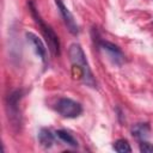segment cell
<instances>
[{"instance_id":"3957f363","label":"cell","mask_w":153,"mask_h":153,"mask_svg":"<svg viewBox=\"0 0 153 153\" xmlns=\"http://www.w3.org/2000/svg\"><path fill=\"white\" fill-rule=\"evenodd\" d=\"M55 110L62 117H66V118H75L79 115H81L82 106H81L80 103H78V102H75V100H73L71 98L62 97V98H60L56 102Z\"/></svg>"},{"instance_id":"8992f818","label":"cell","mask_w":153,"mask_h":153,"mask_svg":"<svg viewBox=\"0 0 153 153\" xmlns=\"http://www.w3.org/2000/svg\"><path fill=\"white\" fill-rule=\"evenodd\" d=\"M98 47H99L104 53L108 54L109 59H110L115 65H121V63L123 62L124 55H123V53L121 51V49H120L116 44H114V43H111V42H108V41L98 39Z\"/></svg>"},{"instance_id":"5b68a950","label":"cell","mask_w":153,"mask_h":153,"mask_svg":"<svg viewBox=\"0 0 153 153\" xmlns=\"http://www.w3.org/2000/svg\"><path fill=\"white\" fill-rule=\"evenodd\" d=\"M55 4L57 6V10H59V12H60V14H61V17H62L68 31L72 35H78L79 33V26H78V24H76V22L74 19L73 14L71 13V11L67 8V6L63 4L62 0H55Z\"/></svg>"},{"instance_id":"8fae6325","label":"cell","mask_w":153,"mask_h":153,"mask_svg":"<svg viewBox=\"0 0 153 153\" xmlns=\"http://www.w3.org/2000/svg\"><path fill=\"white\" fill-rule=\"evenodd\" d=\"M114 149L118 153H129L131 152V147L124 139H118L114 142Z\"/></svg>"},{"instance_id":"9c48e42d","label":"cell","mask_w":153,"mask_h":153,"mask_svg":"<svg viewBox=\"0 0 153 153\" xmlns=\"http://www.w3.org/2000/svg\"><path fill=\"white\" fill-rule=\"evenodd\" d=\"M55 136L49 129L47 128H42L38 133V142L41 143L42 147L44 148H50L55 141Z\"/></svg>"},{"instance_id":"30bf717a","label":"cell","mask_w":153,"mask_h":153,"mask_svg":"<svg viewBox=\"0 0 153 153\" xmlns=\"http://www.w3.org/2000/svg\"><path fill=\"white\" fill-rule=\"evenodd\" d=\"M55 135L61 140V141H63L65 143H67V145H69V146H72V147H78V141L74 139V136L72 135V134H69L68 131H66V130H63V129H59V130H56L55 131Z\"/></svg>"},{"instance_id":"7a4b0ae2","label":"cell","mask_w":153,"mask_h":153,"mask_svg":"<svg viewBox=\"0 0 153 153\" xmlns=\"http://www.w3.org/2000/svg\"><path fill=\"white\" fill-rule=\"evenodd\" d=\"M29 8H30V12H31V14H32L35 22L37 23L38 27L41 29L42 35L44 36V38H45V41H47V43H48V47H49V49H50V51L53 53V55L59 56V55H60V41H59L57 35L54 32V30L51 29V26L48 25V24L42 19V17L39 16L38 11H37V8L35 7V5H33L32 1L29 2Z\"/></svg>"},{"instance_id":"277c9868","label":"cell","mask_w":153,"mask_h":153,"mask_svg":"<svg viewBox=\"0 0 153 153\" xmlns=\"http://www.w3.org/2000/svg\"><path fill=\"white\" fill-rule=\"evenodd\" d=\"M23 97V92L20 90L13 91L11 94H8L6 99V108L8 114V120L12 122L13 126L20 124V115H19V100Z\"/></svg>"},{"instance_id":"6da1fadb","label":"cell","mask_w":153,"mask_h":153,"mask_svg":"<svg viewBox=\"0 0 153 153\" xmlns=\"http://www.w3.org/2000/svg\"><path fill=\"white\" fill-rule=\"evenodd\" d=\"M68 55L72 62V75L74 79L82 80L84 84L91 87H96L97 82L93 76V73L87 62L86 55L78 43H72L68 48Z\"/></svg>"},{"instance_id":"ba28073f","label":"cell","mask_w":153,"mask_h":153,"mask_svg":"<svg viewBox=\"0 0 153 153\" xmlns=\"http://www.w3.org/2000/svg\"><path fill=\"white\" fill-rule=\"evenodd\" d=\"M151 131V126L149 123H136L134 124V127L131 128V134L134 137H136L137 140H145L148 134Z\"/></svg>"},{"instance_id":"7c38bea8","label":"cell","mask_w":153,"mask_h":153,"mask_svg":"<svg viewBox=\"0 0 153 153\" xmlns=\"http://www.w3.org/2000/svg\"><path fill=\"white\" fill-rule=\"evenodd\" d=\"M139 149L142 153H153V145L147 142V141H145V140H142L139 143Z\"/></svg>"},{"instance_id":"52a82bcc","label":"cell","mask_w":153,"mask_h":153,"mask_svg":"<svg viewBox=\"0 0 153 153\" xmlns=\"http://www.w3.org/2000/svg\"><path fill=\"white\" fill-rule=\"evenodd\" d=\"M25 37L27 39V42H30V44L33 47V50L36 53V55L38 57L42 59V61H45V57H47V48L44 47L42 39L36 36L35 33L32 32H25Z\"/></svg>"}]
</instances>
